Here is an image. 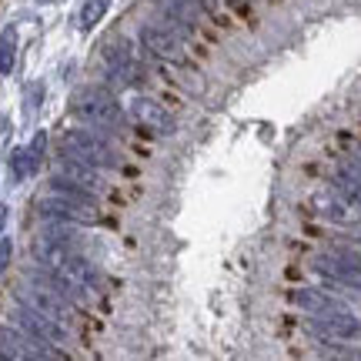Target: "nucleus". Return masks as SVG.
<instances>
[{
    "instance_id": "nucleus-9",
    "label": "nucleus",
    "mask_w": 361,
    "mask_h": 361,
    "mask_svg": "<svg viewBox=\"0 0 361 361\" xmlns=\"http://www.w3.org/2000/svg\"><path fill=\"white\" fill-rule=\"evenodd\" d=\"M27 281L34 284H44V288H51V291H57V295L64 298V301H71L74 308H84L90 301V288H84V284L74 278V274H67L64 268H47V264H37V268L27 271Z\"/></svg>"
},
{
    "instance_id": "nucleus-4",
    "label": "nucleus",
    "mask_w": 361,
    "mask_h": 361,
    "mask_svg": "<svg viewBox=\"0 0 361 361\" xmlns=\"http://www.w3.org/2000/svg\"><path fill=\"white\" fill-rule=\"evenodd\" d=\"M11 324H17L20 331L40 338V341H51V345H67L71 341V324L57 322L51 314H40L37 308H30L24 301H17L11 308Z\"/></svg>"
},
{
    "instance_id": "nucleus-1",
    "label": "nucleus",
    "mask_w": 361,
    "mask_h": 361,
    "mask_svg": "<svg viewBox=\"0 0 361 361\" xmlns=\"http://www.w3.org/2000/svg\"><path fill=\"white\" fill-rule=\"evenodd\" d=\"M71 111L97 130H117L124 124V107L117 104L111 90L104 87H80L74 94V101H71Z\"/></svg>"
},
{
    "instance_id": "nucleus-11",
    "label": "nucleus",
    "mask_w": 361,
    "mask_h": 361,
    "mask_svg": "<svg viewBox=\"0 0 361 361\" xmlns=\"http://www.w3.org/2000/svg\"><path fill=\"white\" fill-rule=\"evenodd\" d=\"M141 47L157 61H168V64H180L184 61V40L180 30L168 24H144L141 27Z\"/></svg>"
},
{
    "instance_id": "nucleus-17",
    "label": "nucleus",
    "mask_w": 361,
    "mask_h": 361,
    "mask_svg": "<svg viewBox=\"0 0 361 361\" xmlns=\"http://www.w3.org/2000/svg\"><path fill=\"white\" fill-rule=\"evenodd\" d=\"M291 305H298V308H305L308 314H322V311L335 308V305H341L338 298L324 295V291H314V288H298V291H291Z\"/></svg>"
},
{
    "instance_id": "nucleus-14",
    "label": "nucleus",
    "mask_w": 361,
    "mask_h": 361,
    "mask_svg": "<svg viewBox=\"0 0 361 361\" xmlns=\"http://www.w3.org/2000/svg\"><path fill=\"white\" fill-rule=\"evenodd\" d=\"M57 174L67 180H78V184H84V188H90V191H104V171L94 168V164H87L84 157H78L74 151H61V157H57Z\"/></svg>"
},
{
    "instance_id": "nucleus-13",
    "label": "nucleus",
    "mask_w": 361,
    "mask_h": 361,
    "mask_svg": "<svg viewBox=\"0 0 361 361\" xmlns=\"http://www.w3.org/2000/svg\"><path fill=\"white\" fill-rule=\"evenodd\" d=\"M130 114H134L137 124H144L147 130H157V134H164V137H171V134L178 130L174 114H171L161 101H154V97H134V101H130Z\"/></svg>"
},
{
    "instance_id": "nucleus-6",
    "label": "nucleus",
    "mask_w": 361,
    "mask_h": 361,
    "mask_svg": "<svg viewBox=\"0 0 361 361\" xmlns=\"http://www.w3.org/2000/svg\"><path fill=\"white\" fill-rule=\"evenodd\" d=\"M104 78L117 84V87H134L141 80V64L134 57V47L130 40L117 37L104 47Z\"/></svg>"
},
{
    "instance_id": "nucleus-3",
    "label": "nucleus",
    "mask_w": 361,
    "mask_h": 361,
    "mask_svg": "<svg viewBox=\"0 0 361 361\" xmlns=\"http://www.w3.org/2000/svg\"><path fill=\"white\" fill-rule=\"evenodd\" d=\"M311 268L318 271L322 278H328L331 284L341 288H361V255L351 247H331L324 255L311 258Z\"/></svg>"
},
{
    "instance_id": "nucleus-23",
    "label": "nucleus",
    "mask_w": 361,
    "mask_h": 361,
    "mask_svg": "<svg viewBox=\"0 0 361 361\" xmlns=\"http://www.w3.org/2000/svg\"><path fill=\"white\" fill-rule=\"evenodd\" d=\"M11 258H13V241H11V238H4V234H0V274H4V271L11 268Z\"/></svg>"
},
{
    "instance_id": "nucleus-22",
    "label": "nucleus",
    "mask_w": 361,
    "mask_h": 361,
    "mask_svg": "<svg viewBox=\"0 0 361 361\" xmlns=\"http://www.w3.org/2000/svg\"><path fill=\"white\" fill-rule=\"evenodd\" d=\"M13 61H17V30L4 27V34H0V74H11Z\"/></svg>"
},
{
    "instance_id": "nucleus-20",
    "label": "nucleus",
    "mask_w": 361,
    "mask_h": 361,
    "mask_svg": "<svg viewBox=\"0 0 361 361\" xmlns=\"http://www.w3.org/2000/svg\"><path fill=\"white\" fill-rule=\"evenodd\" d=\"M40 164V154L34 147H17L11 154V178L13 180H27Z\"/></svg>"
},
{
    "instance_id": "nucleus-15",
    "label": "nucleus",
    "mask_w": 361,
    "mask_h": 361,
    "mask_svg": "<svg viewBox=\"0 0 361 361\" xmlns=\"http://www.w3.org/2000/svg\"><path fill=\"white\" fill-rule=\"evenodd\" d=\"M157 13L168 20L174 30H184L191 34L194 24H197V11H194V0H154Z\"/></svg>"
},
{
    "instance_id": "nucleus-2",
    "label": "nucleus",
    "mask_w": 361,
    "mask_h": 361,
    "mask_svg": "<svg viewBox=\"0 0 361 361\" xmlns=\"http://www.w3.org/2000/svg\"><path fill=\"white\" fill-rule=\"evenodd\" d=\"M64 147L74 151L78 157H84L87 164L101 171H121L124 168V157L117 151L114 144L104 137L97 128H71L64 134Z\"/></svg>"
},
{
    "instance_id": "nucleus-12",
    "label": "nucleus",
    "mask_w": 361,
    "mask_h": 361,
    "mask_svg": "<svg viewBox=\"0 0 361 361\" xmlns=\"http://www.w3.org/2000/svg\"><path fill=\"white\" fill-rule=\"evenodd\" d=\"M13 298H17V301H24V305H30V308H37L40 314H51V318H57V322L71 324V311H74V305L64 301L57 291L44 288V284H34V281L17 284Z\"/></svg>"
},
{
    "instance_id": "nucleus-18",
    "label": "nucleus",
    "mask_w": 361,
    "mask_h": 361,
    "mask_svg": "<svg viewBox=\"0 0 361 361\" xmlns=\"http://www.w3.org/2000/svg\"><path fill=\"white\" fill-rule=\"evenodd\" d=\"M61 268H64L67 274H74V278H78L84 288H90V291H97V288H101V271L94 268V264H90V261L80 255V251H74V255H71V258H67Z\"/></svg>"
},
{
    "instance_id": "nucleus-7",
    "label": "nucleus",
    "mask_w": 361,
    "mask_h": 361,
    "mask_svg": "<svg viewBox=\"0 0 361 361\" xmlns=\"http://www.w3.org/2000/svg\"><path fill=\"white\" fill-rule=\"evenodd\" d=\"M311 211H314L318 218H324L328 224H338V228H355V224H361V204H355L348 194H341L338 188L311 194Z\"/></svg>"
},
{
    "instance_id": "nucleus-19",
    "label": "nucleus",
    "mask_w": 361,
    "mask_h": 361,
    "mask_svg": "<svg viewBox=\"0 0 361 361\" xmlns=\"http://www.w3.org/2000/svg\"><path fill=\"white\" fill-rule=\"evenodd\" d=\"M51 194H61V197H71V201H80V204H101V194L90 191V188H84V184H78V180H67V178H57L51 180Z\"/></svg>"
},
{
    "instance_id": "nucleus-8",
    "label": "nucleus",
    "mask_w": 361,
    "mask_h": 361,
    "mask_svg": "<svg viewBox=\"0 0 361 361\" xmlns=\"http://www.w3.org/2000/svg\"><path fill=\"white\" fill-rule=\"evenodd\" d=\"M37 214L44 221H64V224H78V228H90V224L101 221V211L94 204H80V201H71V197H61V194L40 197Z\"/></svg>"
},
{
    "instance_id": "nucleus-16",
    "label": "nucleus",
    "mask_w": 361,
    "mask_h": 361,
    "mask_svg": "<svg viewBox=\"0 0 361 361\" xmlns=\"http://www.w3.org/2000/svg\"><path fill=\"white\" fill-rule=\"evenodd\" d=\"M335 188L341 194H348L355 204H361V157L341 161L335 168Z\"/></svg>"
},
{
    "instance_id": "nucleus-24",
    "label": "nucleus",
    "mask_w": 361,
    "mask_h": 361,
    "mask_svg": "<svg viewBox=\"0 0 361 361\" xmlns=\"http://www.w3.org/2000/svg\"><path fill=\"white\" fill-rule=\"evenodd\" d=\"M4 224H7V204H0V234H4Z\"/></svg>"
},
{
    "instance_id": "nucleus-21",
    "label": "nucleus",
    "mask_w": 361,
    "mask_h": 361,
    "mask_svg": "<svg viewBox=\"0 0 361 361\" xmlns=\"http://www.w3.org/2000/svg\"><path fill=\"white\" fill-rule=\"evenodd\" d=\"M111 11V0H84L80 4V13H78V24L80 30H90L104 20V13Z\"/></svg>"
},
{
    "instance_id": "nucleus-10",
    "label": "nucleus",
    "mask_w": 361,
    "mask_h": 361,
    "mask_svg": "<svg viewBox=\"0 0 361 361\" xmlns=\"http://www.w3.org/2000/svg\"><path fill=\"white\" fill-rule=\"evenodd\" d=\"M0 358H34V361H47V358H67L64 351H57L51 341H40V338L27 335V331H13V328H0Z\"/></svg>"
},
{
    "instance_id": "nucleus-5",
    "label": "nucleus",
    "mask_w": 361,
    "mask_h": 361,
    "mask_svg": "<svg viewBox=\"0 0 361 361\" xmlns=\"http://www.w3.org/2000/svg\"><path fill=\"white\" fill-rule=\"evenodd\" d=\"M308 328L318 331L328 341H358L361 338V318L348 305H335V308L322 311V314H311Z\"/></svg>"
}]
</instances>
